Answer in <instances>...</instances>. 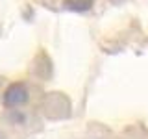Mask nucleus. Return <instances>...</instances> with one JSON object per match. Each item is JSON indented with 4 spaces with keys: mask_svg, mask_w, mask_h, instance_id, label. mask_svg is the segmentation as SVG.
Wrapping results in <instances>:
<instances>
[{
    "mask_svg": "<svg viewBox=\"0 0 148 139\" xmlns=\"http://www.w3.org/2000/svg\"><path fill=\"white\" fill-rule=\"evenodd\" d=\"M26 100H28V91L22 83H13V85H9L6 89V93H4V96H2V102L6 106H9V108L21 106V104H24Z\"/></svg>",
    "mask_w": 148,
    "mask_h": 139,
    "instance_id": "f257e3e1",
    "label": "nucleus"
},
{
    "mask_svg": "<svg viewBox=\"0 0 148 139\" xmlns=\"http://www.w3.org/2000/svg\"><path fill=\"white\" fill-rule=\"evenodd\" d=\"M65 4L71 9H76V11H85L92 6V0H65Z\"/></svg>",
    "mask_w": 148,
    "mask_h": 139,
    "instance_id": "f03ea898",
    "label": "nucleus"
}]
</instances>
